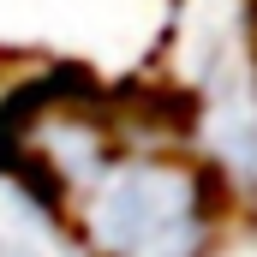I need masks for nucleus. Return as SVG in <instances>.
<instances>
[{"mask_svg":"<svg viewBox=\"0 0 257 257\" xmlns=\"http://www.w3.org/2000/svg\"><path fill=\"white\" fill-rule=\"evenodd\" d=\"M203 227V192L150 162L120 168L96 203V239L114 257H192Z\"/></svg>","mask_w":257,"mask_h":257,"instance_id":"1","label":"nucleus"}]
</instances>
